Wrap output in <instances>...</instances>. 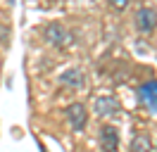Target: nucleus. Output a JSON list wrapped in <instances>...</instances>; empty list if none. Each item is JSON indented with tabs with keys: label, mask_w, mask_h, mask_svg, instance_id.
<instances>
[{
	"label": "nucleus",
	"mask_w": 157,
	"mask_h": 152,
	"mask_svg": "<svg viewBox=\"0 0 157 152\" xmlns=\"http://www.w3.org/2000/svg\"><path fill=\"white\" fill-rule=\"evenodd\" d=\"M64 114H67V121L69 126L74 128L76 133H81L83 128H86V124H88V109H86V104L81 102H71L64 109Z\"/></svg>",
	"instance_id": "obj_1"
},
{
	"label": "nucleus",
	"mask_w": 157,
	"mask_h": 152,
	"mask_svg": "<svg viewBox=\"0 0 157 152\" xmlns=\"http://www.w3.org/2000/svg\"><path fill=\"white\" fill-rule=\"evenodd\" d=\"M138 102L143 104L147 112L157 114V81H145L138 88Z\"/></svg>",
	"instance_id": "obj_2"
},
{
	"label": "nucleus",
	"mask_w": 157,
	"mask_h": 152,
	"mask_svg": "<svg viewBox=\"0 0 157 152\" xmlns=\"http://www.w3.org/2000/svg\"><path fill=\"white\" fill-rule=\"evenodd\" d=\"M93 109L98 116H117L121 107H119V100L114 95H98L93 100Z\"/></svg>",
	"instance_id": "obj_3"
},
{
	"label": "nucleus",
	"mask_w": 157,
	"mask_h": 152,
	"mask_svg": "<svg viewBox=\"0 0 157 152\" xmlns=\"http://www.w3.org/2000/svg\"><path fill=\"white\" fill-rule=\"evenodd\" d=\"M43 38L48 40L50 45H55V48H64L67 45V28L62 26L59 21H50L48 26L43 28Z\"/></svg>",
	"instance_id": "obj_4"
},
{
	"label": "nucleus",
	"mask_w": 157,
	"mask_h": 152,
	"mask_svg": "<svg viewBox=\"0 0 157 152\" xmlns=\"http://www.w3.org/2000/svg\"><path fill=\"white\" fill-rule=\"evenodd\" d=\"M136 28L143 33H150L157 28V10L155 7H140L136 12Z\"/></svg>",
	"instance_id": "obj_5"
},
{
	"label": "nucleus",
	"mask_w": 157,
	"mask_h": 152,
	"mask_svg": "<svg viewBox=\"0 0 157 152\" xmlns=\"http://www.w3.org/2000/svg\"><path fill=\"white\" fill-rule=\"evenodd\" d=\"M119 147V128L117 126H102L100 128V150L102 152H117Z\"/></svg>",
	"instance_id": "obj_6"
},
{
	"label": "nucleus",
	"mask_w": 157,
	"mask_h": 152,
	"mask_svg": "<svg viewBox=\"0 0 157 152\" xmlns=\"http://www.w3.org/2000/svg\"><path fill=\"white\" fill-rule=\"evenodd\" d=\"M59 83L76 90V88H83L86 78H83V71H81V69L71 66V69H67V71H62V74H59Z\"/></svg>",
	"instance_id": "obj_7"
},
{
	"label": "nucleus",
	"mask_w": 157,
	"mask_h": 152,
	"mask_svg": "<svg viewBox=\"0 0 157 152\" xmlns=\"http://www.w3.org/2000/svg\"><path fill=\"white\" fill-rule=\"evenodd\" d=\"M131 152H155V147H152V142L145 133H138L131 140Z\"/></svg>",
	"instance_id": "obj_8"
},
{
	"label": "nucleus",
	"mask_w": 157,
	"mask_h": 152,
	"mask_svg": "<svg viewBox=\"0 0 157 152\" xmlns=\"http://www.w3.org/2000/svg\"><path fill=\"white\" fill-rule=\"evenodd\" d=\"M109 5H112L114 10H126L128 0H109Z\"/></svg>",
	"instance_id": "obj_9"
},
{
	"label": "nucleus",
	"mask_w": 157,
	"mask_h": 152,
	"mask_svg": "<svg viewBox=\"0 0 157 152\" xmlns=\"http://www.w3.org/2000/svg\"><path fill=\"white\" fill-rule=\"evenodd\" d=\"M10 2H14V0H10Z\"/></svg>",
	"instance_id": "obj_10"
}]
</instances>
